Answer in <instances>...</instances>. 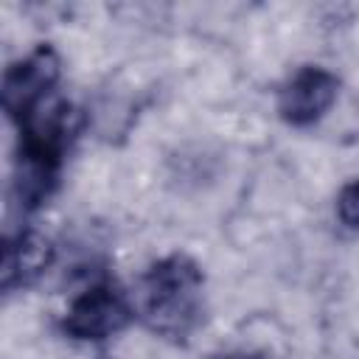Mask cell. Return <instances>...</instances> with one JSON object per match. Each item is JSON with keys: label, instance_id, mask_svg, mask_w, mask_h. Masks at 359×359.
<instances>
[{"label": "cell", "instance_id": "6da1fadb", "mask_svg": "<svg viewBox=\"0 0 359 359\" xmlns=\"http://www.w3.org/2000/svg\"><path fill=\"white\" fill-rule=\"evenodd\" d=\"M205 275L199 264L182 252L154 261L135 292V311L149 331L165 339H185L202 317Z\"/></svg>", "mask_w": 359, "mask_h": 359}, {"label": "cell", "instance_id": "7a4b0ae2", "mask_svg": "<svg viewBox=\"0 0 359 359\" xmlns=\"http://www.w3.org/2000/svg\"><path fill=\"white\" fill-rule=\"evenodd\" d=\"M59 67H62L59 56L50 45H39L25 59L6 67L0 95H3V109L8 112L11 121L20 123L48 95H53V87L59 81Z\"/></svg>", "mask_w": 359, "mask_h": 359}, {"label": "cell", "instance_id": "3957f363", "mask_svg": "<svg viewBox=\"0 0 359 359\" xmlns=\"http://www.w3.org/2000/svg\"><path fill=\"white\" fill-rule=\"evenodd\" d=\"M132 320V306L109 283H95L84 294H79L62 317V331L73 339L101 342L112 334L123 331Z\"/></svg>", "mask_w": 359, "mask_h": 359}, {"label": "cell", "instance_id": "277c9868", "mask_svg": "<svg viewBox=\"0 0 359 359\" xmlns=\"http://www.w3.org/2000/svg\"><path fill=\"white\" fill-rule=\"evenodd\" d=\"M339 81L325 67H300L278 93V115L289 126L317 123L337 101Z\"/></svg>", "mask_w": 359, "mask_h": 359}, {"label": "cell", "instance_id": "5b68a950", "mask_svg": "<svg viewBox=\"0 0 359 359\" xmlns=\"http://www.w3.org/2000/svg\"><path fill=\"white\" fill-rule=\"evenodd\" d=\"M59 165L62 157L20 143L11 171V208L20 213H31L39 205H45L56 188Z\"/></svg>", "mask_w": 359, "mask_h": 359}, {"label": "cell", "instance_id": "8992f818", "mask_svg": "<svg viewBox=\"0 0 359 359\" xmlns=\"http://www.w3.org/2000/svg\"><path fill=\"white\" fill-rule=\"evenodd\" d=\"M53 264V244L36 230H20L3 244V266L0 283L3 292H14L20 286L34 283Z\"/></svg>", "mask_w": 359, "mask_h": 359}, {"label": "cell", "instance_id": "52a82bcc", "mask_svg": "<svg viewBox=\"0 0 359 359\" xmlns=\"http://www.w3.org/2000/svg\"><path fill=\"white\" fill-rule=\"evenodd\" d=\"M337 216L348 230H359V180L342 185L337 196Z\"/></svg>", "mask_w": 359, "mask_h": 359}]
</instances>
